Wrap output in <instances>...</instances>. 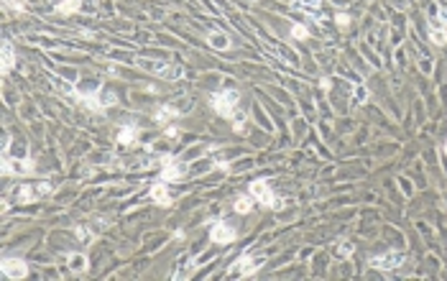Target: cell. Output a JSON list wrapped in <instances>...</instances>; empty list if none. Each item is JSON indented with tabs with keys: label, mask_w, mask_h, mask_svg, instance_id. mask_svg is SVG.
I'll return each instance as SVG.
<instances>
[{
	"label": "cell",
	"mask_w": 447,
	"mask_h": 281,
	"mask_svg": "<svg viewBox=\"0 0 447 281\" xmlns=\"http://www.w3.org/2000/svg\"><path fill=\"white\" fill-rule=\"evenodd\" d=\"M335 23H337L340 29H348V26H350V16H348V13H337V16H335Z\"/></svg>",
	"instance_id": "d4e9b609"
},
{
	"label": "cell",
	"mask_w": 447,
	"mask_h": 281,
	"mask_svg": "<svg viewBox=\"0 0 447 281\" xmlns=\"http://www.w3.org/2000/svg\"><path fill=\"white\" fill-rule=\"evenodd\" d=\"M174 118H179V108H174V105H161V108L153 113V120H156V123H169V120H174Z\"/></svg>",
	"instance_id": "5bb4252c"
},
{
	"label": "cell",
	"mask_w": 447,
	"mask_h": 281,
	"mask_svg": "<svg viewBox=\"0 0 447 281\" xmlns=\"http://www.w3.org/2000/svg\"><path fill=\"white\" fill-rule=\"evenodd\" d=\"M243 128H246V115H235V118H233V131H235V133H243Z\"/></svg>",
	"instance_id": "cb8c5ba5"
},
{
	"label": "cell",
	"mask_w": 447,
	"mask_h": 281,
	"mask_svg": "<svg viewBox=\"0 0 447 281\" xmlns=\"http://www.w3.org/2000/svg\"><path fill=\"white\" fill-rule=\"evenodd\" d=\"M51 184L49 182H41V184H21V189H18V202L21 205H29V202H34V199H39V197H46V194H51Z\"/></svg>",
	"instance_id": "277c9868"
},
{
	"label": "cell",
	"mask_w": 447,
	"mask_h": 281,
	"mask_svg": "<svg viewBox=\"0 0 447 281\" xmlns=\"http://www.w3.org/2000/svg\"><path fill=\"white\" fill-rule=\"evenodd\" d=\"M74 235H77L80 240H85V238H87V230H85L82 225H77V227H74Z\"/></svg>",
	"instance_id": "83f0119b"
},
{
	"label": "cell",
	"mask_w": 447,
	"mask_h": 281,
	"mask_svg": "<svg viewBox=\"0 0 447 281\" xmlns=\"http://www.w3.org/2000/svg\"><path fill=\"white\" fill-rule=\"evenodd\" d=\"M320 85H322V90H325V92H327V90H330V87H332V82H330V80H322V82H320Z\"/></svg>",
	"instance_id": "f546056e"
},
{
	"label": "cell",
	"mask_w": 447,
	"mask_h": 281,
	"mask_svg": "<svg viewBox=\"0 0 447 281\" xmlns=\"http://www.w3.org/2000/svg\"><path fill=\"white\" fill-rule=\"evenodd\" d=\"M0 171H3V176H11V174H16V176H31V174H36V161L31 156L16 159V161H11L8 156H3V166H0Z\"/></svg>",
	"instance_id": "3957f363"
},
{
	"label": "cell",
	"mask_w": 447,
	"mask_h": 281,
	"mask_svg": "<svg viewBox=\"0 0 447 281\" xmlns=\"http://www.w3.org/2000/svg\"><path fill=\"white\" fill-rule=\"evenodd\" d=\"M251 194H253V199H256L258 205H264V207H269V210H281V207H284L281 199L271 192L269 182H264V179L251 182Z\"/></svg>",
	"instance_id": "7a4b0ae2"
},
{
	"label": "cell",
	"mask_w": 447,
	"mask_h": 281,
	"mask_svg": "<svg viewBox=\"0 0 447 281\" xmlns=\"http://www.w3.org/2000/svg\"><path fill=\"white\" fill-rule=\"evenodd\" d=\"M184 174H187V164L179 161V159H174L166 166H161V176L159 179H164V182H179Z\"/></svg>",
	"instance_id": "ba28073f"
},
{
	"label": "cell",
	"mask_w": 447,
	"mask_h": 281,
	"mask_svg": "<svg viewBox=\"0 0 447 281\" xmlns=\"http://www.w3.org/2000/svg\"><path fill=\"white\" fill-rule=\"evenodd\" d=\"M212 103V110L222 118H235L238 115V103H241V92L238 90H222V92H215L209 97Z\"/></svg>",
	"instance_id": "6da1fadb"
},
{
	"label": "cell",
	"mask_w": 447,
	"mask_h": 281,
	"mask_svg": "<svg viewBox=\"0 0 447 281\" xmlns=\"http://www.w3.org/2000/svg\"><path fill=\"white\" fill-rule=\"evenodd\" d=\"M404 263H406V253H401V250H388L383 256H373L371 258V266L378 268V271H391V268H399Z\"/></svg>",
	"instance_id": "5b68a950"
},
{
	"label": "cell",
	"mask_w": 447,
	"mask_h": 281,
	"mask_svg": "<svg viewBox=\"0 0 447 281\" xmlns=\"http://www.w3.org/2000/svg\"><path fill=\"white\" fill-rule=\"evenodd\" d=\"M292 36H294V39H307L309 31H307L302 23H294V26H292Z\"/></svg>",
	"instance_id": "603a6c76"
},
{
	"label": "cell",
	"mask_w": 447,
	"mask_h": 281,
	"mask_svg": "<svg viewBox=\"0 0 447 281\" xmlns=\"http://www.w3.org/2000/svg\"><path fill=\"white\" fill-rule=\"evenodd\" d=\"M16 67V54H13V44L3 41V74H8Z\"/></svg>",
	"instance_id": "2e32d148"
},
{
	"label": "cell",
	"mask_w": 447,
	"mask_h": 281,
	"mask_svg": "<svg viewBox=\"0 0 447 281\" xmlns=\"http://www.w3.org/2000/svg\"><path fill=\"white\" fill-rule=\"evenodd\" d=\"M138 136H141V128H138L136 123H128V125L120 128L118 143H120V146H136V143H138Z\"/></svg>",
	"instance_id": "7c38bea8"
},
{
	"label": "cell",
	"mask_w": 447,
	"mask_h": 281,
	"mask_svg": "<svg viewBox=\"0 0 447 281\" xmlns=\"http://www.w3.org/2000/svg\"><path fill=\"white\" fill-rule=\"evenodd\" d=\"M67 263H69V271H72V273H85V271H87V256H85V253H69V256H67Z\"/></svg>",
	"instance_id": "4fadbf2b"
},
{
	"label": "cell",
	"mask_w": 447,
	"mask_h": 281,
	"mask_svg": "<svg viewBox=\"0 0 447 281\" xmlns=\"http://www.w3.org/2000/svg\"><path fill=\"white\" fill-rule=\"evenodd\" d=\"M166 138H179V128H176V125L166 128Z\"/></svg>",
	"instance_id": "4316f807"
},
{
	"label": "cell",
	"mask_w": 447,
	"mask_h": 281,
	"mask_svg": "<svg viewBox=\"0 0 447 281\" xmlns=\"http://www.w3.org/2000/svg\"><path fill=\"white\" fill-rule=\"evenodd\" d=\"M77 100H80L85 108H90L92 113H102V110L108 108V103H102V100H100V92H97V90H95V92H90V95L77 92Z\"/></svg>",
	"instance_id": "8fae6325"
},
{
	"label": "cell",
	"mask_w": 447,
	"mask_h": 281,
	"mask_svg": "<svg viewBox=\"0 0 447 281\" xmlns=\"http://www.w3.org/2000/svg\"><path fill=\"white\" fill-rule=\"evenodd\" d=\"M151 69H153L156 74L166 77V80H176V77H181V74H184V69H181V67H169V64H153Z\"/></svg>",
	"instance_id": "e0dca14e"
},
{
	"label": "cell",
	"mask_w": 447,
	"mask_h": 281,
	"mask_svg": "<svg viewBox=\"0 0 447 281\" xmlns=\"http://www.w3.org/2000/svg\"><path fill=\"white\" fill-rule=\"evenodd\" d=\"M209 238H212V243L225 245V243H233V240L238 238V233H235V227L228 225V222H212V227H209Z\"/></svg>",
	"instance_id": "52a82bcc"
},
{
	"label": "cell",
	"mask_w": 447,
	"mask_h": 281,
	"mask_svg": "<svg viewBox=\"0 0 447 281\" xmlns=\"http://www.w3.org/2000/svg\"><path fill=\"white\" fill-rule=\"evenodd\" d=\"M355 97H358L360 103H365V100H368V90H363V87H355Z\"/></svg>",
	"instance_id": "484cf974"
},
{
	"label": "cell",
	"mask_w": 447,
	"mask_h": 281,
	"mask_svg": "<svg viewBox=\"0 0 447 281\" xmlns=\"http://www.w3.org/2000/svg\"><path fill=\"white\" fill-rule=\"evenodd\" d=\"M444 154H447V143H444Z\"/></svg>",
	"instance_id": "4dcf8cb0"
},
{
	"label": "cell",
	"mask_w": 447,
	"mask_h": 281,
	"mask_svg": "<svg viewBox=\"0 0 447 281\" xmlns=\"http://www.w3.org/2000/svg\"><path fill=\"white\" fill-rule=\"evenodd\" d=\"M3 8L13 13H26V0H3Z\"/></svg>",
	"instance_id": "44dd1931"
},
{
	"label": "cell",
	"mask_w": 447,
	"mask_h": 281,
	"mask_svg": "<svg viewBox=\"0 0 447 281\" xmlns=\"http://www.w3.org/2000/svg\"><path fill=\"white\" fill-rule=\"evenodd\" d=\"M6 278H26L29 276V263L23 258H3V266H0Z\"/></svg>",
	"instance_id": "8992f818"
},
{
	"label": "cell",
	"mask_w": 447,
	"mask_h": 281,
	"mask_svg": "<svg viewBox=\"0 0 447 281\" xmlns=\"http://www.w3.org/2000/svg\"><path fill=\"white\" fill-rule=\"evenodd\" d=\"M215 169H222V171H228V169H230V166H228V164H225V161H215Z\"/></svg>",
	"instance_id": "f1b7e54d"
},
{
	"label": "cell",
	"mask_w": 447,
	"mask_h": 281,
	"mask_svg": "<svg viewBox=\"0 0 447 281\" xmlns=\"http://www.w3.org/2000/svg\"><path fill=\"white\" fill-rule=\"evenodd\" d=\"M253 194H243V197H235V202H233V207H235V212H241V215H248L251 210H253Z\"/></svg>",
	"instance_id": "ac0fdd59"
},
{
	"label": "cell",
	"mask_w": 447,
	"mask_h": 281,
	"mask_svg": "<svg viewBox=\"0 0 447 281\" xmlns=\"http://www.w3.org/2000/svg\"><path fill=\"white\" fill-rule=\"evenodd\" d=\"M148 194H151V199H153L156 205H161V207H169V205H171V194H169V187H166V182H164V179L153 182Z\"/></svg>",
	"instance_id": "9c48e42d"
},
{
	"label": "cell",
	"mask_w": 447,
	"mask_h": 281,
	"mask_svg": "<svg viewBox=\"0 0 447 281\" xmlns=\"http://www.w3.org/2000/svg\"><path fill=\"white\" fill-rule=\"evenodd\" d=\"M82 8V0H62V3L57 6V13L59 16H72Z\"/></svg>",
	"instance_id": "d6986e66"
},
{
	"label": "cell",
	"mask_w": 447,
	"mask_h": 281,
	"mask_svg": "<svg viewBox=\"0 0 447 281\" xmlns=\"http://www.w3.org/2000/svg\"><path fill=\"white\" fill-rule=\"evenodd\" d=\"M261 263H264V258H251V256H241L238 261H235V271L241 273V276H253L258 268H261Z\"/></svg>",
	"instance_id": "30bf717a"
},
{
	"label": "cell",
	"mask_w": 447,
	"mask_h": 281,
	"mask_svg": "<svg viewBox=\"0 0 447 281\" xmlns=\"http://www.w3.org/2000/svg\"><path fill=\"white\" fill-rule=\"evenodd\" d=\"M353 253H355V245H353V243H340V245H337V256H340V258H350Z\"/></svg>",
	"instance_id": "7402d4cb"
},
{
	"label": "cell",
	"mask_w": 447,
	"mask_h": 281,
	"mask_svg": "<svg viewBox=\"0 0 447 281\" xmlns=\"http://www.w3.org/2000/svg\"><path fill=\"white\" fill-rule=\"evenodd\" d=\"M207 44L212 49H230V39H228V34H222V31H212L207 36Z\"/></svg>",
	"instance_id": "9a60e30c"
},
{
	"label": "cell",
	"mask_w": 447,
	"mask_h": 281,
	"mask_svg": "<svg viewBox=\"0 0 447 281\" xmlns=\"http://www.w3.org/2000/svg\"><path fill=\"white\" fill-rule=\"evenodd\" d=\"M429 39H432L434 46H444V44H447V29H444V26L439 29V26L432 23V29H429Z\"/></svg>",
	"instance_id": "ffe728a7"
}]
</instances>
